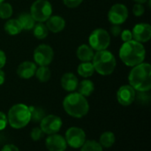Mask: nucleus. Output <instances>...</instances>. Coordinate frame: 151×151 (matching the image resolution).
I'll return each instance as SVG.
<instances>
[{"mask_svg": "<svg viewBox=\"0 0 151 151\" xmlns=\"http://www.w3.org/2000/svg\"><path fill=\"white\" fill-rule=\"evenodd\" d=\"M146 50L142 42L131 40L124 42L119 50V58L127 66H135L143 63Z\"/></svg>", "mask_w": 151, "mask_h": 151, "instance_id": "1", "label": "nucleus"}, {"mask_svg": "<svg viewBox=\"0 0 151 151\" xmlns=\"http://www.w3.org/2000/svg\"><path fill=\"white\" fill-rule=\"evenodd\" d=\"M128 81L130 86L139 92H148L151 88V66L148 63H142L131 70Z\"/></svg>", "mask_w": 151, "mask_h": 151, "instance_id": "2", "label": "nucleus"}, {"mask_svg": "<svg viewBox=\"0 0 151 151\" xmlns=\"http://www.w3.org/2000/svg\"><path fill=\"white\" fill-rule=\"evenodd\" d=\"M63 107L68 115L76 119L84 117L89 111L88 100L79 93H72L66 96L63 101Z\"/></svg>", "mask_w": 151, "mask_h": 151, "instance_id": "3", "label": "nucleus"}, {"mask_svg": "<svg viewBox=\"0 0 151 151\" xmlns=\"http://www.w3.org/2000/svg\"><path fill=\"white\" fill-rule=\"evenodd\" d=\"M94 69L101 75H110L116 68V58L113 54L106 50H99L94 54L92 59Z\"/></svg>", "mask_w": 151, "mask_h": 151, "instance_id": "4", "label": "nucleus"}, {"mask_svg": "<svg viewBox=\"0 0 151 151\" xmlns=\"http://www.w3.org/2000/svg\"><path fill=\"white\" fill-rule=\"evenodd\" d=\"M31 120L29 107L23 104L13 105L8 111L7 121L15 129H20L27 126Z\"/></svg>", "mask_w": 151, "mask_h": 151, "instance_id": "5", "label": "nucleus"}, {"mask_svg": "<svg viewBox=\"0 0 151 151\" xmlns=\"http://www.w3.org/2000/svg\"><path fill=\"white\" fill-rule=\"evenodd\" d=\"M30 14L35 21L44 22L52 14L51 4L47 0H36L31 5Z\"/></svg>", "mask_w": 151, "mask_h": 151, "instance_id": "6", "label": "nucleus"}, {"mask_svg": "<svg viewBox=\"0 0 151 151\" xmlns=\"http://www.w3.org/2000/svg\"><path fill=\"white\" fill-rule=\"evenodd\" d=\"M90 47L96 50H106L111 42V36L109 33L103 28H97L94 30L88 39Z\"/></svg>", "mask_w": 151, "mask_h": 151, "instance_id": "7", "label": "nucleus"}, {"mask_svg": "<svg viewBox=\"0 0 151 151\" xmlns=\"http://www.w3.org/2000/svg\"><path fill=\"white\" fill-rule=\"evenodd\" d=\"M54 51L52 48L46 44L37 46L34 51V59L40 66H48L53 60Z\"/></svg>", "mask_w": 151, "mask_h": 151, "instance_id": "8", "label": "nucleus"}, {"mask_svg": "<svg viewBox=\"0 0 151 151\" xmlns=\"http://www.w3.org/2000/svg\"><path fill=\"white\" fill-rule=\"evenodd\" d=\"M65 139L67 145L73 149H79L86 142V134L81 128L73 127L66 131Z\"/></svg>", "mask_w": 151, "mask_h": 151, "instance_id": "9", "label": "nucleus"}, {"mask_svg": "<svg viewBox=\"0 0 151 151\" xmlns=\"http://www.w3.org/2000/svg\"><path fill=\"white\" fill-rule=\"evenodd\" d=\"M62 127V119L56 115H47L41 120L40 128L44 134H57Z\"/></svg>", "mask_w": 151, "mask_h": 151, "instance_id": "10", "label": "nucleus"}, {"mask_svg": "<svg viewBox=\"0 0 151 151\" xmlns=\"http://www.w3.org/2000/svg\"><path fill=\"white\" fill-rule=\"evenodd\" d=\"M128 17V10L126 5L122 4H116L112 5L108 12V19L113 25L123 24Z\"/></svg>", "mask_w": 151, "mask_h": 151, "instance_id": "11", "label": "nucleus"}, {"mask_svg": "<svg viewBox=\"0 0 151 151\" xmlns=\"http://www.w3.org/2000/svg\"><path fill=\"white\" fill-rule=\"evenodd\" d=\"M136 97L135 90L130 85H124L119 88L117 93L118 102L123 106H128L134 103Z\"/></svg>", "mask_w": 151, "mask_h": 151, "instance_id": "12", "label": "nucleus"}, {"mask_svg": "<svg viewBox=\"0 0 151 151\" xmlns=\"http://www.w3.org/2000/svg\"><path fill=\"white\" fill-rule=\"evenodd\" d=\"M133 38L139 42H147L151 38V27L147 23H140L134 27Z\"/></svg>", "mask_w": 151, "mask_h": 151, "instance_id": "13", "label": "nucleus"}, {"mask_svg": "<svg viewBox=\"0 0 151 151\" xmlns=\"http://www.w3.org/2000/svg\"><path fill=\"white\" fill-rule=\"evenodd\" d=\"M46 148L49 151H65L66 150L67 143L65 139L59 134H50L45 142Z\"/></svg>", "mask_w": 151, "mask_h": 151, "instance_id": "14", "label": "nucleus"}, {"mask_svg": "<svg viewBox=\"0 0 151 151\" xmlns=\"http://www.w3.org/2000/svg\"><path fill=\"white\" fill-rule=\"evenodd\" d=\"M36 65L30 61L22 62L17 68V74L21 79H30L33 77L36 71Z\"/></svg>", "mask_w": 151, "mask_h": 151, "instance_id": "15", "label": "nucleus"}, {"mask_svg": "<svg viewBox=\"0 0 151 151\" xmlns=\"http://www.w3.org/2000/svg\"><path fill=\"white\" fill-rule=\"evenodd\" d=\"M46 21H47L46 27L48 30L51 31L52 33H59L65 27V21L60 16H57V15L50 16Z\"/></svg>", "mask_w": 151, "mask_h": 151, "instance_id": "16", "label": "nucleus"}, {"mask_svg": "<svg viewBox=\"0 0 151 151\" xmlns=\"http://www.w3.org/2000/svg\"><path fill=\"white\" fill-rule=\"evenodd\" d=\"M78 84V78L72 73H66L61 78V86L65 91H74L77 88Z\"/></svg>", "mask_w": 151, "mask_h": 151, "instance_id": "17", "label": "nucleus"}, {"mask_svg": "<svg viewBox=\"0 0 151 151\" xmlns=\"http://www.w3.org/2000/svg\"><path fill=\"white\" fill-rule=\"evenodd\" d=\"M94 54L95 53H94L93 49L90 46L87 45V44L81 45L77 50V57L82 62H89V61H91L93 59Z\"/></svg>", "mask_w": 151, "mask_h": 151, "instance_id": "18", "label": "nucleus"}, {"mask_svg": "<svg viewBox=\"0 0 151 151\" xmlns=\"http://www.w3.org/2000/svg\"><path fill=\"white\" fill-rule=\"evenodd\" d=\"M4 30L10 35H19L23 29H22L18 19H11L5 22Z\"/></svg>", "mask_w": 151, "mask_h": 151, "instance_id": "19", "label": "nucleus"}, {"mask_svg": "<svg viewBox=\"0 0 151 151\" xmlns=\"http://www.w3.org/2000/svg\"><path fill=\"white\" fill-rule=\"evenodd\" d=\"M18 20L20 24L22 29H24V30H31V29H33V27L35 25V20L33 19L31 14L27 13V12L21 13L18 18Z\"/></svg>", "mask_w": 151, "mask_h": 151, "instance_id": "20", "label": "nucleus"}, {"mask_svg": "<svg viewBox=\"0 0 151 151\" xmlns=\"http://www.w3.org/2000/svg\"><path fill=\"white\" fill-rule=\"evenodd\" d=\"M78 93L81 94V96L87 97L89 96L95 89V85L94 83L89 81V80H83L80 84H78Z\"/></svg>", "mask_w": 151, "mask_h": 151, "instance_id": "21", "label": "nucleus"}, {"mask_svg": "<svg viewBox=\"0 0 151 151\" xmlns=\"http://www.w3.org/2000/svg\"><path fill=\"white\" fill-rule=\"evenodd\" d=\"M116 138L115 135L112 132L110 131H106L104 133H103L100 136L99 139V144L103 147V148H111L112 147V145L115 143Z\"/></svg>", "mask_w": 151, "mask_h": 151, "instance_id": "22", "label": "nucleus"}, {"mask_svg": "<svg viewBox=\"0 0 151 151\" xmlns=\"http://www.w3.org/2000/svg\"><path fill=\"white\" fill-rule=\"evenodd\" d=\"M77 72L81 77L88 78V77H90V76L93 75V73L95 72V69H94V66H93L92 63H90V62H83V63L79 65Z\"/></svg>", "mask_w": 151, "mask_h": 151, "instance_id": "23", "label": "nucleus"}, {"mask_svg": "<svg viewBox=\"0 0 151 151\" xmlns=\"http://www.w3.org/2000/svg\"><path fill=\"white\" fill-rule=\"evenodd\" d=\"M33 33H34V35L35 38H37L39 40H42L48 36L49 30H48L46 25L42 24V22H38L33 27Z\"/></svg>", "mask_w": 151, "mask_h": 151, "instance_id": "24", "label": "nucleus"}, {"mask_svg": "<svg viewBox=\"0 0 151 151\" xmlns=\"http://www.w3.org/2000/svg\"><path fill=\"white\" fill-rule=\"evenodd\" d=\"M35 75L41 82H47L50 78L51 72L48 66H40L38 69H36Z\"/></svg>", "mask_w": 151, "mask_h": 151, "instance_id": "25", "label": "nucleus"}, {"mask_svg": "<svg viewBox=\"0 0 151 151\" xmlns=\"http://www.w3.org/2000/svg\"><path fill=\"white\" fill-rule=\"evenodd\" d=\"M29 110H30V113H31V119L33 121H35V122L41 121L44 118V116H45L44 111L42 108L35 107V106H30Z\"/></svg>", "mask_w": 151, "mask_h": 151, "instance_id": "26", "label": "nucleus"}, {"mask_svg": "<svg viewBox=\"0 0 151 151\" xmlns=\"http://www.w3.org/2000/svg\"><path fill=\"white\" fill-rule=\"evenodd\" d=\"M81 151H103V147L96 141H86Z\"/></svg>", "mask_w": 151, "mask_h": 151, "instance_id": "27", "label": "nucleus"}, {"mask_svg": "<svg viewBox=\"0 0 151 151\" xmlns=\"http://www.w3.org/2000/svg\"><path fill=\"white\" fill-rule=\"evenodd\" d=\"M12 7L9 3H1L0 4V18L1 19H9L12 15Z\"/></svg>", "mask_w": 151, "mask_h": 151, "instance_id": "28", "label": "nucleus"}, {"mask_svg": "<svg viewBox=\"0 0 151 151\" xmlns=\"http://www.w3.org/2000/svg\"><path fill=\"white\" fill-rule=\"evenodd\" d=\"M43 134L44 133L42 131V129L40 127H35V128L32 129L31 134H30V136H31V138H32L33 141H35L36 142V141H39V140H41L42 138Z\"/></svg>", "mask_w": 151, "mask_h": 151, "instance_id": "29", "label": "nucleus"}, {"mask_svg": "<svg viewBox=\"0 0 151 151\" xmlns=\"http://www.w3.org/2000/svg\"><path fill=\"white\" fill-rule=\"evenodd\" d=\"M133 12L135 16H142L145 12V8L142 4H135L133 7Z\"/></svg>", "mask_w": 151, "mask_h": 151, "instance_id": "30", "label": "nucleus"}, {"mask_svg": "<svg viewBox=\"0 0 151 151\" xmlns=\"http://www.w3.org/2000/svg\"><path fill=\"white\" fill-rule=\"evenodd\" d=\"M83 0H63L64 4L68 8H75L78 7Z\"/></svg>", "mask_w": 151, "mask_h": 151, "instance_id": "31", "label": "nucleus"}, {"mask_svg": "<svg viewBox=\"0 0 151 151\" xmlns=\"http://www.w3.org/2000/svg\"><path fill=\"white\" fill-rule=\"evenodd\" d=\"M121 39L124 42H129L131 40H133V35H132V32L128 29H126V30H123L121 31Z\"/></svg>", "mask_w": 151, "mask_h": 151, "instance_id": "32", "label": "nucleus"}, {"mask_svg": "<svg viewBox=\"0 0 151 151\" xmlns=\"http://www.w3.org/2000/svg\"><path fill=\"white\" fill-rule=\"evenodd\" d=\"M7 124H8L7 116L4 112L0 111V131L3 130V129H4L6 127Z\"/></svg>", "mask_w": 151, "mask_h": 151, "instance_id": "33", "label": "nucleus"}, {"mask_svg": "<svg viewBox=\"0 0 151 151\" xmlns=\"http://www.w3.org/2000/svg\"><path fill=\"white\" fill-rule=\"evenodd\" d=\"M121 27H119V25H113L111 27V32L112 34V35L114 36H119L121 34Z\"/></svg>", "mask_w": 151, "mask_h": 151, "instance_id": "34", "label": "nucleus"}, {"mask_svg": "<svg viewBox=\"0 0 151 151\" xmlns=\"http://www.w3.org/2000/svg\"><path fill=\"white\" fill-rule=\"evenodd\" d=\"M1 151H19V150L13 144H6L2 148Z\"/></svg>", "mask_w": 151, "mask_h": 151, "instance_id": "35", "label": "nucleus"}, {"mask_svg": "<svg viewBox=\"0 0 151 151\" xmlns=\"http://www.w3.org/2000/svg\"><path fill=\"white\" fill-rule=\"evenodd\" d=\"M5 63H6V56H5V53L2 50H0V69L4 66Z\"/></svg>", "mask_w": 151, "mask_h": 151, "instance_id": "36", "label": "nucleus"}, {"mask_svg": "<svg viewBox=\"0 0 151 151\" xmlns=\"http://www.w3.org/2000/svg\"><path fill=\"white\" fill-rule=\"evenodd\" d=\"M4 79H5V75L4 73L0 69V86L4 82Z\"/></svg>", "mask_w": 151, "mask_h": 151, "instance_id": "37", "label": "nucleus"}, {"mask_svg": "<svg viewBox=\"0 0 151 151\" xmlns=\"http://www.w3.org/2000/svg\"><path fill=\"white\" fill-rule=\"evenodd\" d=\"M134 1L136 4H145L148 0H134Z\"/></svg>", "mask_w": 151, "mask_h": 151, "instance_id": "38", "label": "nucleus"}, {"mask_svg": "<svg viewBox=\"0 0 151 151\" xmlns=\"http://www.w3.org/2000/svg\"><path fill=\"white\" fill-rule=\"evenodd\" d=\"M4 1V0H0V4H1V3H3Z\"/></svg>", "mask_w": 151, "mask_h": 151, "instance_id": "39", "label": "nucleus"}]
</instances>
